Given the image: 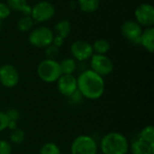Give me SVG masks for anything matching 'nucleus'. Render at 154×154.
Here are the masks:
<instances>
[{
  "label": "nucleus",
  "mask_w": 154,
  "mask_h": 154,
  "mask_svg": "<svg viewBox=\"0 0 154 154\" xmlns=\"http://www.w3.org/2000/svg\"><path fill=\"white\" fill-rule=\"evenodd\" d=\"M78 91L81 96L89 100L100 98L105 92V81L103 77L99 76L91 69L84 70L77 78Z\"/></svg>",
  "instance_id": "f257e3e1"
},
{
  "label": "nucleus",
  "mask_w": 154,
  "mask_h": 154,
  "mask_svg": "<svg viewBox=\"0 0 154 154\" xmlns=\"http://www.w3.org/2000/svg\"><path fill=\"white\" fill-rule=\"evenodd\" d=\"M100 149L103 154H127L129 151V143L124 134L112 132L102 137Z\"/></svg>",
  "instance_id": "f03ea898"
},
{
  "label": "nucleus",
  "mask_w": 154,
  "mask_h": 154,
  "mask_svg": "<svg viewBox=\"0 0 154 154\" xmlns=\"http://www.w3.org/2000/svg\"><path fill=\"white\" fill-rule=\"evenodd\" d=\"M38 77L46 83L56 82L62 75L60 64L56 60L45 59L42 60L37 67Z\"/></svg>",
  "instance_id": "7ed1b4c3"
},
{
  "label": "nucleus",
  "mask_w": 154,
  "mask_h": 154,
  "mask_svg": "<svg viewBox=\"0 0 154 154\" xmlns=\"http://www.w3.org/2000/svg\"><path fill=\"white\" fill-rule=\"evenodd\" d=\"M54 33L52 30L46 26L33 28L29 34L28 41L31 45L36 48L45 49L52 43Z\"/></svg>",
  "instance_id": "20e7f679"
},
{
  "label": "nucleus",
  "mask_w": 154,
  "mask_h": 154,
  "mask_svg": "<svg viewBox=\"0 0 154 154\" xmlns=\"http://www.w3.org/2000/svg\"><path fill=\"white\" fill-rule=\"evenodd\" d=\"M70 154H97V144L88 135H79L70 146Z\"/></svg>",
  "instance_id": "39448f33"
},
{
  "label": "nucleus",
  "mask_w": 154,
  "mask_h": 154,
  "mask_svg": "<svg viewBox=\"0 0 154 154\" xmlns=\"http://www.w3.org/2000/svg\"><path fill=\"white\" fill-rule=\"evenodd\" d=\"M91 70L96 72L101 77L108 76L114 70V64L110 58L106 55L93 54L90 58Z\"/></svg>",
  "instance_id": "423d86ee"
},
{
  "label": "nucleus",
  "mask_w": 154,
  "mask_h": 154,
  "mask_svg": "<svg viewBox=\"0 0 154 154\" xmlns=\"http://www.w3.org/2000/svg\"><path fill=\"white\" fill-rule=\"evenodd\" d=\"M55 14L54 5L48 1H41L32 7L31 16L34 22L44 23L51 20Z\"/></svg>",
  "instance_id": "0eeeda50"
},
{
  "label": "nucleus",
  "mask_w": 154,
  "mask_h": 154,
  "mask_svg": "<svg viewBox=\"0 0 154 154\" xmlns=\"http://www.w3.org/2000/svg\"><path fill=\"white\" fill-rule=\"evenodd\" d=\"M135 21L142 27H153L154 8L151 4L143 3L139 5L134 11Z\"/></svg>",
  "instance_id": "6e6552de"
},
{
  "label": "nucleus",
  "mask_w": 154,
  "mask_h": 154,
  "mask_svg": "<svg viewBox=\"0 0 154 154\" xmlns=\"http://www.w3.org/2000/svg\"><path fill=\"white\" fill-rule=\"evenodd\" d=\"M143 32V27L133 20H127L121 26V33L124 38L133 44H140V37Z\"/></svg>",
  "instance_id": "1a4fd4ad"
},
{
  "label": "nucleus",
  "mask_w": 154,
  "mask_h": 154,
  "mask_svg": "<svg viewBox=\"0 0 154 154\" xmlns=\"http://www.w3.org/2000/svg\"><path fill=\"white\" fill-rule=\"evenodd\" d=\"M20 76L16 68L11 64L0 66V84L7 88H14L19 83Z\"/></svg>",
  "instance_id": "9d476101"
},
{
  "label": "nucleus",
  "mask_w": 154,
  "mask_h": 154,
  "mask_svg": "<svg viewBox=\"0 0 154 154\" xmlns=\"http://www.w3.org/2000/svg\"><path fill=\"white\" fill-rule=\"evenodd\" d=\"M70 52L73 59L79 61H86L90 60L94 54L92 45L83 40L74 42L70 46Z\"/></svg>",
  "instance_id": "9b49d317"
},
{
  "label": "nucleus",
  "mask_w": 154,
  "mask_h": 154,
  "mask_svg": "<svg viewBox=\"0 0 154 154\" xmlns=\"http://www.w3.org/2000/svg\"><path fill=\"white\" fill-rule=\"evenodd\" d=\"M56 82L58 91L64 97H69L78 90L77 78L73 74H62Z\"/></svg>",
  "instance_id": "f8f14e48"
},
{
  "label": "nucleus",
  "mask_w": 154,
  "mask_h": 154,
  "mask_svg": "<svg viewBox=\"0 0 154 154\" xmlns=\"http://www.w3.org/2000/svg\"><path fill=\"white\" fill-rule=\"evenodd\" d=\"M140 45H142L148 52L154 51V28L148 27L143 30L140 37Z\"/></svg>",
  "instance_id": "ddd939ff"
},
{
  "label": "nucleus",
  "mask_w": 154,
  "mask_h": 154,
  "mask_svg": "<svg viewBox=\"0 0 154 154\" xmlns=\"http://www.w3.org/2000/svg\"><path fill=\"white\" fill-rule=\"evenodd\" d=\"M132 154H154V143L149 144L140 139H137L129 145Z\"/></svg>",
  "instance_id": "4468645a"
},
{
  "label": "nucleus",
  "mask_w": 154,
  "mask_h": 154,
  "mask_svg": "<svg viewBox=\"0 0 154 154\" xmlns=\"http://www.w3.org/2000/svg\"><path fill=\"white\" fill-rule=\"evenodd\" d=\"M7 5L11 10L21 12L23 15H31L32 7L27 3V0H7Z\"/></svg>",
  "instance_id": "2eb2a0df"
},
{
  "label": "nucleus",
  "mask_w": 154,
  "mask_h": 154,
  "mask_svg": "<svg viewBox=\"0 0 154 154\" xmlns=\"http://www.w3.org/2000/svg\"><path fill=\"white\" fill-rule=\"evenodd\" d=\"M52 32L53 33H55V35H58V36L62 37L63 39H66L70 34L71 24L68 20H60L54 25Z\"/></svg>",
  "instance_id": "dca6fc26"
},
{
  "label": "nucleus",
  "mask_w": 154,
  "mask_h": 154,
  "mask_svg": "<svg viewBox=\"0 0 154 154\" xmlns=\"http://www.w3.org/2000/svg\"><path fill=\"white\" fill-rule=\"evenodd\" d=\"M78 3L82 12L91 14L98 9L100 0H78Z\"/></svg>",
  "instance_id": "f3484780"
},
{
  "label": "nucleus",
  "mask_w": 154,
  "mask_h": 154,
  "mask_svg": "<svg viewBox=\"0 0 154 154\" xmlns=\"http://www.w3.org/2000/svg\"><path fill=\"white\" fill-rule=\"evenodd\" d=\"M60 68L61 70V74H68L71 75L75 72L77 68L76 60L73 58H65L59 62Z\"/></svg>",
  "instance_id": "a211bd4d"
},
{
  "label": "nucleus",
  "mask_w": 154,
  "mask_h": 154,
  "mask_svg": "<svg viewBox=\"0 0 154 154\" xmlns=\"http://www.w3.org/2000/svg\"><path fill=\"white\" fill-rule=\"evenodd\" d=\"M34 21L31 15H23L17 22V28L23 32H31L34 26Z\"/></svg>",
  "instance_id": "6ab92c4d"
},
{
  "label": "nucleus",
  "mask_w": 154,
  "mask_h": 154,
  "mask_svg": "<svg viewBox=\"0 0 154 154\" xmlns=\"http://www.w3.org/2000/svg\"><path fill=\"white\" fill-rule=\"evenodd\" d=\"M110 47H111L110 42L106 39H98L95 41L92 45L93 51L96 52V54H102V55H106L109 51Z\"/></svg>",
  "instance_id": "aec40b11"
},
{
  "label": "nucleus",
  "mask_w": 154,
  "mask_h": 154,
  "mask_svg": "<svg viewBox=\"0 0 154 154\" xmlns=\"http://www.w3.org/2000/svg\"><path fill=\"white\" fill-rule=\"evenodd\" d=\"M139 139L152 144L154 143V128L152 125H146L139 134Z\"/></svg>",
  "instance_id": "412c9836"
},
{
  "label": "nucleus",
  "mask_w": 154,
  "mask_h": 154,
  "mask_svg": "<svg viewBox=\"0 0 154 154\" xmlns=\"http://www.w3.org/2000/svg\"><path fill=\"white\" fill-rule=\"evenodd\" d=\"M25 139V133L21 128H16L13 131H11L9 135V140L14 144H20L22 143Z\"/></svg>",
  "instance_id": "4be33fe9"
},
{
  "label": "nucleus",
  "mask_w": 154,
  "mask_h": 154,
  "mask_svg": "<svg viewBox=\"0 0 154 154\" xmlns=\"http://www.w3.org/2000/svg\"><path fill=\"white\" fill-rule=\"evenodd\" d=\"M39 154H61V152L57 144L53 143H46L41 147Z\"/></svg>",
  "instance_id": "5701e85b"
},
{
  "label": "nucleus",
  "mask_w": 154,
  "mask_h": 154,
  "mask_svg": "<svg viewBox=\"0 0 154 154\" xmlns=\"http://www.w3.org/2000/svg\"><path fill=\"white\" fill-rule=\"evenodd\" d=\"M60 48L54 46L52 43L45 48V57L48 60H56V58L59 55Z\"/></svg>",
  "instance_id": "b1692460"
},
{
  "label": "nucleus",
  "mask_w": 154,
  "mask_h": 154,
  "mask_svg": "<svg viewBox=\"0 0 154 154\" xmlns=\"http://www.w3.org/2000/svg\"><path fill=\"white\" fill-rule=\"evenodd\" d=\"M5 115L7 116L8 119L11 121H15L17 122L20 118V113L17 109L15 108H8L6 112H5Z\"/></svg>",
  "instance_id": "393cba45"
},
{
  "label": "nucleus",
  "mask_w": 154,
  "mask_h": 154,
  "mask_svg": "<svg viewBox=\"0 0 154 154\" xmlns=\"http://www.w3.org/2000/svg\"><path fill=\"white\" fill-rule=\"evenodd\" d=\"M12 153V145L5 140H0V154Z\"/></svg>",
  "instance_id": "a878e982"
},
{
  "label": "nucleus",
  "mask_w": 154,
  "mask_h": 154,
  "mask_svg": "<svg viewBox=\"0 0 154 154\" xmlns=\"http://www.w3.org/2000/svg\"><path fill=\"white\" fill-rule=\"evenodd\" d=\"M11 14V9L7 4L0 3V19H5Z\"/></svg>",
  "instance_id": "bb28decb"
},
{
  "label": "nucleus",
  "mask_w": 154,
  "mask_h": 154,
  "mask_svg": "<svg viewBox=\"0 0 154 154\" xmlns=\"http://www.w3.org/2000/svg\"><path fill=\"white\" fill-rule=\"evenodd\" d=\"M8 122H9V119L7 116L5 115V113L3 111H0V133L7 129Z\"/></svg>",
  "instance_id": "cd10ccee"
},
{
  "label": "nucleus",
  "mask_w": 154,
  "mask_h": 154,
  "mask_svg": "<svg viewBox=\"0 0 154 154\" xmlns=\"http://www.w3.org/2000/svg\"><path fill=\"white\" fill-rule=\"evenodd\" d=\"M64 40L62 37L60 36H58V35H54L53 37V40H52V44L58 48H60L63 44H64Z\"/></svg>",
  "instance_id": "c85d7f7f"
},
{
  "label": "nucleus",
  "mask_w": 154,
  "mask_h": 154,
  "mask_svg": "<svg viewBox=\"0 0 154 154\" xmlns=\"http://www.w3.org/2000/svg\"><path fill=\"white\" fill-rule=\"evenodd\" d=\"M16 128H18V127H17V122L9 120L8 125H7V129L13 131V130H14V129H16Z\"/></svg>",
  "instance_id": "c756f323"
},
{
  "label": "nucleus",
  "mask_w": 154,
  "mask_h": 154,
  "mask_svg": "<svg viewBox=\"0 0 154 154\" xmlns=\"http://www.w3.org/2000/svg\"><path fill=\"white\" fill-rule=\"evenodd\" d=\"M1 24H2V19H0V27H1Z\"/></svg>",
  "instance_id": "7c9ffc66"
}]
</instances>
